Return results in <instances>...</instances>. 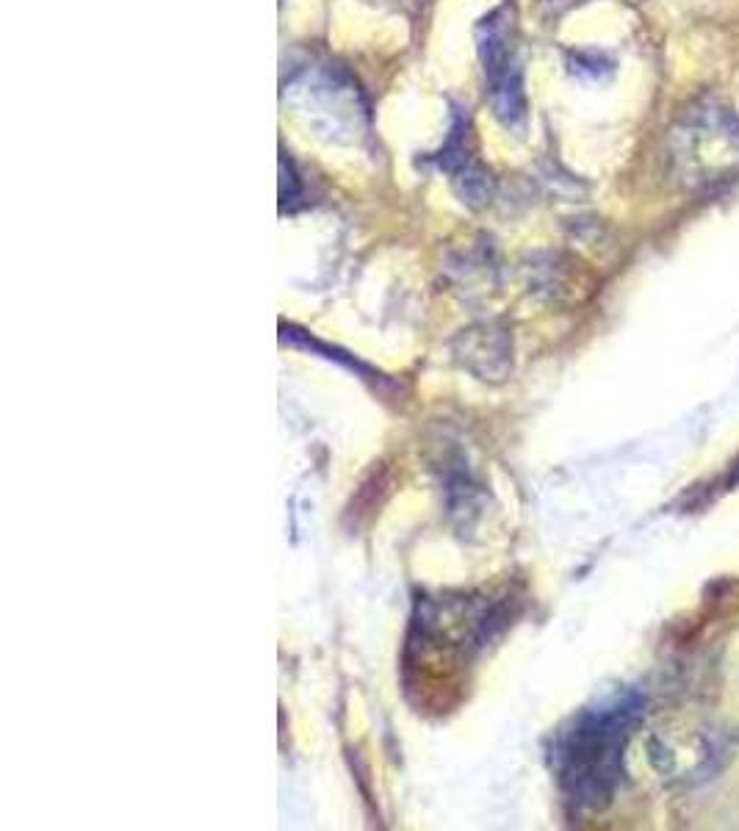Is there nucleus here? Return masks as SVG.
Returning a JSON list of instances; mask_svg holds the SVG:
<instances>
[{"label":"nucleus","instance_id":"20e7f679","mask_svg":"<svg viewBox=\"0 0 739 831\" xmlns=\"http://www.w3.org/2000/svg\"><path fill=\"white\" fill-rule=\"evenodd\" d=\"M302 89V95L308 97L305 100V117L308 122H313L319 128L322 117H333V139H338V133L344 131H355L358 133V117L363 114V109L358 106V92L352 84H341L335 75L330 73H319L316 81L308 86H297Z\"/></svg>","mask_w":739,"mask_h":831},{"label":"nucleus","instance_id":"423d86ee","mask_svg":"<svg viewBox=\"0 0 739 831\" xmlns=\"http://www.w3.org/2000/svg\"><path fill=\"white\" fill-rule=\"evenodd\" d=\"M297 194V175H294V169H291V164L286 161V156H280V200L286 205L291 203V200H297Z\"/></svg>","mask_w":739,"mask_h":831},{"label":"nucleus","instance_id":"f03ea898","mask_svg":"<svg viewBox=\"0 0 739 831\" xmlns=\"http://www.w3.org/2000/svg\"><path fill=\"white\" fill-rule=\"evenodd\" d=\"M477 50L488 81L490 109L507 128L521 125L526 117V97L513 48V17L507 6H499L479 20Z\"/></svg>","mask_w":739,"mask_h":831},{"label":"nucleus","instance_id":"39448f33","mask_svg":"<svg viewBox=\"0 0 739 831\" xmlns=\"http://www.w3.org/2000/svg\"><path fill=\"white\" fill-rule=\"evenodd\" d=\"M438 161H441V169H446V172L452 175L454 186L460 189V194H463L468 203H479V200H485V197H488L490 194L488 172L479 167V164H474L471 156H468V150H465L463 125H454L452 136H449V142H446V147L441 150Z\"/></svg>","mask_w":739,"mask_h":831},{"label":"nucleus","instance_id":"7ed1b4c3","mask_svg":"<svg viewBox=\"0 0 739 831\" xmlns=\"http://www.w3.org/2000/svg\"><path fill=\"white\" fill-rule=\"evenodd\" d=\"M626 737V712H612L598 721L582 726L573 737L565 776L576 784L579 801H601L607 798L618 779L620 743Z\"/></svg>","mask_w":739,"mask_h":831},{"label":"nucleus","instance_id":"f257e3e1","mask_svg":"<svg viewBox=\"0 0 739 831\" xmlns=\"http://www.w3.org/2000/svg\"><path fill=\"white\" fill-rule=\"evenodd\" d=\"M670 158L690 186L726 181L739 172V120L715 97L690 103L670 128Z\"/></svg>","mask_w":739,"mask_h":831}]
</instances>
